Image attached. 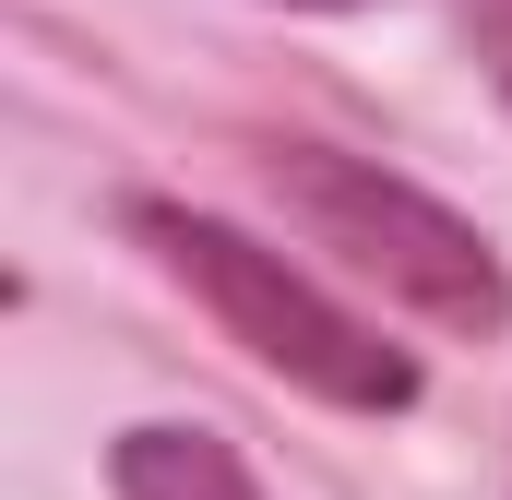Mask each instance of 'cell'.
Returning a JSON list of instances; mask_svg holds the SVG:
<instances>
[{
    "instance_id": "1",
    "label": "cell",
    "mask_w": 512,
    "mask_h": 500,
    "mask_svg": "<svg viewBox=\"0 0 512 500\" xmlns=\"http://www.w3.org/2000/svg\"><path fill=\"white\" fill-rule=\"evenodd\" d=\"M131 239L155 250V262L227 322V346H251L274 381H298V393H322V405H346V417H405V405H417V358L382 346L358 310H334L286 250L239 239V227H215V215H191V203H131Z\"/></svg>"
},
{
    "instance_id": "2",
    "label": "cell",
    "mask_w": 512,
    "mask_h": 500,
    "mask_svg": "<svg viewBox=\"0 0 512 500\" xmlns=\"http://www.w3.org/2000/svg\"><path fill=\"white\" fill-rule=\"evenodd\" d=\"M274 203H286V215H298L322 250H346L382 298L429 310L441 334H501V322H512L501 250L477 239L453 203H429L417 179H393V167H370V155L286 143V155H274Z\"/></svg>"
},
{
    "instance_id": "3",
    "label": "cell",
    "mask_w": 512,
    "mask_h": 500,
    "mask_svg": "<svg viewBox=\"0 0 512 500\" xmlns=\"http://www.w3.org/2000/svg\"><path fill=\"white\" fill-rule=\"evenodd\" d=\"M108 489L120 500H262V477L239 465L227 429H131L108 453Z\"/></svg>"
},
{
    "instance_id": "4",
    "label": "cell",
    "mask_w": 512,
    "mask_h": 500,
    "mask_svg": "<svg viewBox=\"0 0 512 500\" xmlns=\"http://www.w3.org/2000/svg\"><path fill=\"white\" fill-rule=\"evenodd\" d=\"M453 24H465V48H477V72H489V96L512 108V0H453Z\"/></svg>"
},
{
    "instance_id": "5",
    "label": "cell",
    "mask_w": 512,
    "mask_h": 500,
    "mask_svg": "<svg viewBox=\"0 0 512 500\" xmlns=\"http://www.w3.org/2000/svg\"><path fill=\"white\" fill-rule=\"evenodd\" d=\"M310 12H334V0H310Z\"/></svg>"
}]
</instances>
